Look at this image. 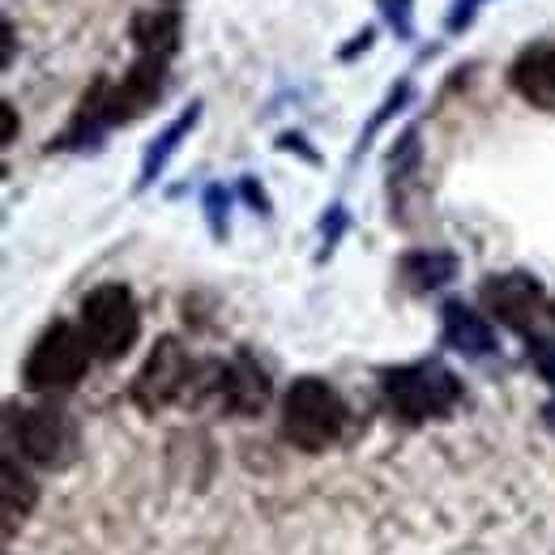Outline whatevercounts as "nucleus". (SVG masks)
Listing matches in <instances>:
<instances>
[{
  "instance_id": "8",
  "label": "nucleus",
  "mask_w": 555,
  "mask_h": 555,
  "mask_svg": "<svg viewBox=\"0 0 555 555\" xmlns=\"http://www.w3.org/2000/svg\"><path fill=\"white\" fill-rule=\"evenodd\" d=\"M218 393H222L227 411H235V415H257V411L266 406V398H270V380H266V372H261L248 354H240L235 363H227V367L218 372Z\"/></svg>"
},
{
  "instance_id": "13",
  "label": "nucleus",
  "mask_w": 555,
  "mask_h": 555,
  "mask_svg": "<svg viewBox=\"0 0 555 555\" xmlns=\"http://www.w3.org/2000/svg\"><path fill=\"white\" fill-rule=\"evenodd\" d=\"M30 504H35V483L13 462H4V534L17 530V517H26Z\"/></svg>"
},
{
  "instance_id": "12",
  "label": "nucleus",
  "mask_w": 555,
  "mask_h": 555,
  "mask_svg": "<svg viewBox=\"0 0 555 555\" xmlns=\"http://www.w3.org/2000/svg\"><path fill=\"white\" fill-rule=\"evenodd\" d=\"M444 334H449V347L466 350V354H487V350L495 347L491 330H487L470 308H462V304H449L444 308Z\"/></svg>"
},
{
  "instance_id": "10",
  "label": "nucleus",
  "mask_w": 555,
  "mask_h": 555,
  "mask_svg": "<svg viewBox=\"0 0 555 555\" xmlns=\"http://www.w3.org/2000/svg\"><path fill=\"white\" fill-rule=\"evenodd\" d=\"M483 295H487V304H491V312H495L504 325H513V330H526L530 317H534V308H539V282L526 274L491 278L483 286Z\"/></svg>"
},
{
  "instance_id": "16",
  "label": "nucleus",
  "mask_w": 555,
  "mask_h": 555,
  "mask_svg": "<svg viewBox=\"0 0 555 555\" xmlns=\"http://www.w3.org/2000/svg\"><path fill=\"white\" fill-rule=\"evenodd\" d=\"M389 9V22L398 35H411V0H380Z\"/></svg>"
},
{
  "instance_id": "2",
  "label": "nucleus",
  "mask_w": 555,
  "mask_h": 555,
  "mask_svg": "<svg viewBox=\"0 0 555 555\" xmlns=\"http://www.w3.org/2000/svg\"><path fill=\"white\" fill-rule=\"evenodd\" d=\"M385 398L402 418L427 423V418H444L457 406L462 385L444 363H406L385 372Z\"/></svg>"
},
{
  "instance_id": "14",
  "label": "nucleus",
  "mask_w": 555,
  "mask_h": 555,
  "mask_svg": "<svg viewBox=\"0 0 555 555\" xmlns=\"http://www.w3.org/2000/svg\"><path fill=\"white\" fill-rule=\"evenodd\" d=\"M406 278L415 282V286H440V282H449L453 278V257H444V253H415V257H406Z\"/></svg>"
},
{
  "instance_id": "1",
  "label": "nucleus",
  "mask_w": 555,
  "mask_h": 555,
  "mask_svg": "<svg viewBox=\"0 0 555 555\" xmlns=\"http://www.w3.org/2000/svg\"><path fill=\"white\" fill-rule=\"evenodd\" d=\"M347 427V406L343 398L317 380V376H304L286 389V402H282V431L295 449H308V453H321L330 449Z\"/></svg>"
},
{
  "instance_id": "15",
  "label": "nucleus",
  "mask_w": 555,
  "mask_h": 555,
  "mask_svg": "<svg viewBox=\"0 0 555 555\" xmlns=\"http://www.w3.org/2000/svg\"><path fill=\"white\" fill-rule=\"evenodd\" d=\"M193 120H197V107H189V112H184V116H180V120H176V125L167 129V138L154 141V145H150V158H145V180H150V176H154V171L163 167V158L171 154V145H176V141L184 138L189 129H193Z\"/></svg>"
},
{
  "instance_id": "9",
  "label": "nucleus",
  "mask_w": 555,
  "mask_h": 555,
  "mask_svg": "<svg viewBox=\"0 0 555 555\" xmlns=\"http://www.w3.org/2000/svg\"><path fill=\"white\" fill-rule=\"evenodd\" d=\"M513 86L526 103L555 112V43H539V48H526L513 65Z\"/></svg>"
},
{
  "instance_id": "4",
  "label": "nucleus",
  "mask_w": 555,
  "mask_h": 555,
  "mask_svg": "<svg viewBox=\"0 0 555 555\" xmlns=\"http://www.w3.org/2000/svg\"><path fill=\"white\" fill-rule=\"evenodd\" d=\"M90 354L94 350L86 343V334L73 330L69 321H56L52 330H43V338L26 354V385L39 389V393L69 389V385H77L86 376Z\"/></svg>"
},
{
  "instance_id": "17",
  "label": "nucleus",
  "mask_w": 555,
  "mask_h": 555,
  "mask_svg": "<svg viewBox=\"0 0 555 555\" xmlns=\"http://www.w3.org/2000/svg\"><path fill=\"white\" fill-rule=\"evenodd\" d=\"M534 363H539V372H543V376H547V380H552L555 385V343H534Z\"/></svg>"
},
{
  "instance_id": "18",
  "label": "nucleus",
  "mask_w": 555,
  "mask_h": 555,
  "mask_svg": "<svg viewBox=\"0 0 555 555\" xmlns=\"http://www.w3.org/2000/svg\"><path fill=\"white\" fill-rule=\"evenodd\" d=\"M13 129H17V116H13V107L4 103V141H13Z\"/></svg>"
},
{
  "instance_id": "7",
  "label": "nucleus",
  "mask_w": 555,
  "mask_h": 555,
  "mask_svg": "<svg viewBox=\"0 0 555 555\" xmlns=\"http://www.w3.org/2000/svg\"><path fill=\"white\" fill-rule=\"evenodd\" d=\"M69 444H73V427L61 411L39 406V411H26V415L17 418V449H22L30 462L56 466V462H65Z\"/></svg>"
},
{
  "instance_id": "5",
  "label": "nucleus",
  "mask_w": 555,
  "mask_h": 555,
  "mask_svg": "<svg viewBox=\"0 0 555 555\" xmlns=\"http://www.w3.org/2000/svg\"><path fill=\"white\" fill-rule=\"evenodd\" d=\"M184 380H189V354L180 350L176 338H163L158 347L150 350L145 367H141L138 380H133V398H138L145 411H158V406H167L184 389Z\"/></svg>"
},
{
  "instance_id": "6",
  "label": "nucleus",
  "mask_w": 555,
  "mask_h": 555,
  "mask_svg": "<svg viewBox=\"0 0 555 555\" xmlns=\"http://www.w3.org/2000/svg\"><path fill=\"white\" fill-rule=\"evenodd\" d=\"M163 94V56H145L125 73L120 86H103V120L120 125V120H138L145 107H154Z\"/></svg>"
},
{
  "instance_id": "11",
  "label": "nucleus",
  "mask_w": 555,
  "mask_h": 555,
  "mask_svg": "<svg viewBox=\"0 0 555 555\" xmlns=\"http://www.w3.org/2000/svg\"><path fill=\"white\" fill-rule=\"evenodd\" d=\"M133 43L145 56H171L180 48V13L176 9H145L133 17Z\"/></svg>"
},
{
  "instance_id": "3",
  "label": "nucleus",
  "mask_w": 555,
  "mask_h": 555,
  "mask_svg": "<svg viewBox=\"0 0 555 555\" xmlns=\"http://www.w3.org/2000/svg\"><path fill=\"white\" fill-rule=\"evenodd\" d=\"M81 334L99 359H120L125 350H133L141 334V312L133 291L120 282L94 286L81 304Z\"/></svg>"
}]
</instances>
